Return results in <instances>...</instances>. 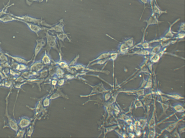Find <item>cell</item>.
I'll use <instances>...</instances> for the list:
<instances>
[{"mask_svg":"<svg viewBox=\"0 0 185 138\" xmlns=\"http://www.w3.org/2000/svg\"><path fill=\"white\" fill-rule=\"evenodd\" d=\"M7 14H9L10 15L13 16L14 17L27 22V23L36 24L41 26V25L44 26L50 27V28L53 26V25H51L47 23L46 22L42 19H38V18L33 17L28 15L16 16L11 13H8Z\"/></svg>","mask_w":185,"mask_h":138,"instance_id":"obj_1","label":"cell"},{"mask_svg":"<svg viewBox=\"0 0 185 138\" xmlns=\"http://www.w3.org/2000/svg\"><path fill=\"white\" fill-rule=\"evenodd\" d=\"M45 33L47 45L45 49L46 50L47 52L49 54L50 51L52 49L56 50L58 52H59L60 51L57 47V41L58 39L56 36L53 34H50L48 31H46Z\"/></svg>","mask_w":185,"mask_h":138,"instance_id":"obj_2","label":"cell"},{"mask_svg":"<svg viewBox=\"0 0 185 138\" xmlns=\"http://www.w3.org/2000/svg\"><path fill=\"white\" fill-rule=\"evenodd\" d=\"M11 90L12 89H11L8 95L6 97V99H6V108H5V116L7 117L8 127L10 128L11 130L16 132L19 128V126H18L17 121L15 120V119L13 118L10 115H9L8 113V98L9 96H10Z\"/></svg>","mask_w":185,"mask_h":138,"instance_id":"obj_3","label":"cell"},{"mask_svg":"<svg viewBox=\"0 0 185 138\" xmlns=\"http://www.w3.org/2000/svg\"><path fill=\"white\" fill-rule=\"evenodd\" d=\"M46 44V40H45L44 38L36 40V44L34 51V55L33 57V62L35 60L43 48L45 47Z\"/></svg>","mask_w":185,"mask_h":138,"instance_id":"obj_4","label":"cell"},{"mask_svg":"<svg viewBox=\"0 0 185 138\" xmlns=\"http://www.w3.org/2000/svg\"><path fill=\"white\" fill-rule=\"evenodd\" d=\"M65 24L63 19L60 20L58 23L56 24L53 25L52 27L50 28H46L44 27L45 30L47 31H53L56 33H65L64 27L65 26Z\"/></svg>","mask_w":185,"mask_h":138,"instance_id":"obj_5","label":"cell"},{"mask_svg":"<svg viewBox=\"0 0 185 138\" xmlns=\"http://www.w3.org/2000/svg\"><path fill=\"white\" fill-rule=\"evenodd\" d=\"M20 22L25 24L28 27L29 30L36 34L38 36L39 33L42 31L45 30L43 27L41 26L36 24L27 23V22L21 20H20Z\"/></svg>","mask_w":185,"mask_h":138,"instance_id":"obj_6","label":"cell"},{"mask_svg":"<svg viewBox=\"0 0 185 138\" xmlns=\"http://www.w3.org/2000/svg\"><path fill=\"white\" fill-rule=\"evenodd\" d=\"M32 121V118L26 116H23L19 117V120L17 122L19 128L25 129L30 126Z\"/></svg>","mask_w":185,"mask_h":138,"instance_id":"obj_7","label":"cell"},{"mask_svg":"<svg viewBox=\"0 0 185 138\" xmlns=\"http://www.w3.org/2000/svg\"><path fill=\"white\" fill-rule=\"evenodd\" d=\"M44 66L41 60H35L29 67V70L39 73L43 69Z\"/></svg>","mask_w":185,"mask_h":138,"instance_id":"obj_8","label":"cell"},{"mask_svg":"<svg viewBox=\"0 0 185 138\" xmlns=\"http://www.w3.org/2000/svg\"><path fill=\"white\" fill-rule=\"evenodd\" d=\"M8 57L12 58L14 61L18 63H23L27 65L29 63L32 61V59L30 60H27L24 58L19 56H12V55L8 54V53H4Z\"/></svg>","mask_w":185,"mask_h":138,"instance_id":"obj_9","label":"cell"},{"mask_svg":"<svg viewBox=\"0 0 185 138\" xmlns=\"http://www.w3.org/2000/svg\"><path fill=\"white\" fill-rule=\"evenodd\" d=\"M14 21L20 22V20L9 14H5V15L0 17V22L3 23H7Z\"/></svg>","mask_w":185,"mask_h":138,"instance_id":"obj_10","label":"cell"},{"mask_svg":"<svg viewBox=\"0 0 185 138\" xmlns=\"http://www.w3.org/2000/svg\"><path fill=\"white\" fill-rule=\"evenodd\" d=\"M51 58L50 54L45 51V53L42 56L41 61L44 65H49L51 63Z\"/></svg>","mask_w":185,"mask_h":138,"instance_id":"obj_11","label":"cell"},{"mask_svg":"<svg viewBox=\"0 0 185 138\" xmlns=\"http://www.w3.org/2000/svg\"><path fill=\"white\" fill-rule=\"evenodd\" d=\"M14 69L20 72H23L29 70V67L27 64H25L18 63L14 70Z\"/></svg>","mask_w":185,"mask_h":138,"instance_id":"obj_12","label":"cell"},{"mask_svg":"<svg viewBox=\"0 0 185 138\" xmlns=\"http://www.w3.org/2000/svg\"><path fill=\"white\" fill-rule=\"evenodd\" d=\"M55 34L56 35L58 39L60 40V41L64 42L65 38H67L69 41H71V40L69 38L68 34H66L65 32L56 33Z\"/></svg>","mask_w":185,"mask_h":138,"instance_id":"obj_13","label":"cell"},{"mask_svg":"<svg viewBox=\"0 0 185 138\" xmlns=\"http://www.w3.org/2000/svg\"><path fill=\"white\" fill-rule=\"evenodd\" d=\"M10 1L8 2L7 3L6 5H4V7L1 10H0V17H1L2 16H3L4 14H8V13L7 12V9L9 7L12 6L14 5V4L13 3L12 5H10Z\"/></svg>","mask_w":185,"mask_h":138,"instance_id":"obj_14","label":"cell"},{"mask_svg":"<svg viewBox=\"0 0 185 138\" xmlns=\"http://www.w3.org/2000/svg\"><path fill=\"white\" fill-rule=\"evenodd\" d=\"M26 130L25 129L19 128L17 131L16 132V137L23 138L26 136Z\"/></svg>","mask_w":185,"mask_h":138,"instance_id":"obj_15","label":"cell"},{"mask_svg":"<svg viewBox=\"0 0 185 138\" xmlns=\"http://www.w3.org/2000/svg\"><path fill=\"white\" fill-rule=\"evenodd\" d=\"M27 130L26 132V135L27 136L30 137L32 135L33 133L34 132V126L33 125H30L27 127Z\"/></svg>","mask_w":185,"mask_h":138,"instance_id":"obj_16","label":"cell"},{"mask_svg":"<svg viewBox=\"0 0 185 138\" xmlns=\"http://www.w3.org/2000/svg\"><path fill=\"white\" fill-rule=\"evenodd\" d=\"M50 99L45 98L43 100V104L44 107H46L49 106L50 104Z\"/></svg>","mask_w":185,"mask_h":138,"instance_id":"obj_17","label":"cell"},{"mask_svg":"<svg viewBox=\"0 0 185 138\" xmlns=\"http://www.w3.org/2000/svg\"><path fill=\"white\" fill-rule=\"evenodd\" d=\"M79 58V55H78L74 59V60H72L69 64V66H74L75 64H76L78 59Z\"/></svg>","mask_w":185,"mask_h":138,"instance_id":"obj_18","label":"cell"},{"mask_svg":"<svg viewBox=\"0 0 185 138\" xmlns=\"http://www.w3.org/2000/svg\"><path fill=\"white\" fill-rule=\"evenodd\" d=\"M174 109L177 111L179 112L183 111V110H184V109L183 108V106L179 104L175 106Z\"/></svg>","mask_w":185,"mask_h":138,"instance_id":"obj_19","label":"cell"},{"mask_svg":"<svg viewBox=\"0 0 185 138\" xmlns=\"http://www.w3.org/2000/svg\"><path fill=\"white\" fill-rule=\"evenodd\" d=\"M65 83V80L63 79H60L58 81V84L59 86H62Z\"/></svg>","mask_w":185,"mask_h":138,"instance_id":"obj_20","label":"cell"},{"mask_svg":"<svg viewBox=\"0 0 185 138\" xmlns=\"http://www.w3.org/2000/svg\"><path fill=\"white\" fill-rule=\"evenodd\" d=\"M2 49H1V47H0V54H1L2 53Z\"/></svg>","mask_w":185,"mask_h":138,"instance_id":"obj_21","label":"cell"},{"mask_svg":"<svg viewBox=\"0 0 185 138\" xmlns=\"http://www.w3.org/2000/svg\"><path fill=\"white\" fill-rule=\"evenodd\" d=\"M1 80H1V75H0V82H1Z\"/></svg>","mask_w":185,"mask_h":138,"instance_id":"obj_22","label":"cell"}]
</instances>
